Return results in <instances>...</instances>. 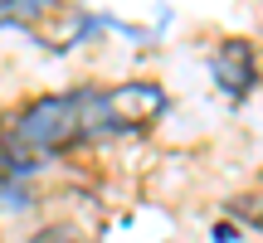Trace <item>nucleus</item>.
Instances as JSON below:
<instances>
[{"label": "nucleus", "instance_id": "nucleus-3", "mask_svg": "<svg viewBox=\"0 0 263 243\" xmlns=\"http://www.w3.org/2000/svg\"><path fill=\"white\" fill-rule=\"evenodd\" d=\"M210 73H215V83L224 88L229 97H249V88L258 83V58H254V44H244V39H224V44L215 49V58H210Z\"/></svg>", "mask_w": 263, "mask_h": 243}, {"label": "nucleus", "instance_id": "nucleus-2", "mask_svg": "<svg viewBox=\"0 0 263 243\" xmlns=\"http://www.w3.org/2000/svg\"><path fill=\"white\" fill-rule=\"evenodd\" d=\"M161 107H166V93H161L156 83H122V88L107 93L103 131H146Z\"/></svg>", "mask_w": 263, "mask_h": 243}, {"label": "nucleus", "instance_id": "nucleus-4", "mask_svg": "<svg viewBox=\"0 0 263 243\" xmlns=\"http://www.w3.org/2000/svg\"><path fill=\"white\" fill-rule=\"evenodd\" d=\"M215 243H234V229H229V224H215Z\"/></svg>", "mask_w": 263, "mask_h": 243}, {"label": "nucleus", "instance_id": "nucleus-1", "mask_svg": "<svg viewBox=\"0 0 263 243\" xmlns=\"http://www.w3.org/2000/svg\"><path fill=\"white\" fill-rule=\"evenodd\" d=\"M103 121H107V93H98V88L34 97L15 117V151H25V156H34V151H64L73 141L103 136Z\"/></svg>", "mask_w": 263, "mask_h": 243}]
</instances>
